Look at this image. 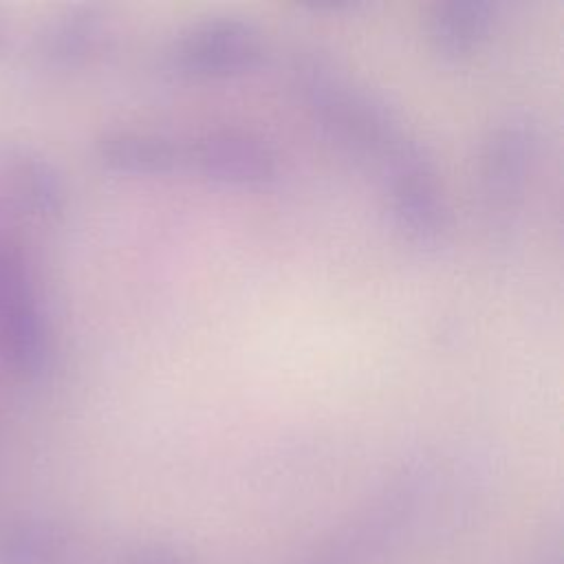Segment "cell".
Here are the masks:
<instances>
[{
    "instance_id": "30bf717a",
    "label": "cell",
    "mask_w": 564,
    "mask_h": 564,
    "mask_svg": "<svg viewBox=\"0 0 564 564\" xmlns=\"http://www.w3.org/2000/svg\"><path fill=\"white\" fill-rule=\"evenodd\" d=\"M66 533L42 518H13L0 524V564H62Z\"/></svg>"
},
{
    "instance_id": "6da1fadb",
    "label": "cell",
    "mask_w": 564,
    "mask_h": 564,
    "mask_svg": "<svg viewBox=\"0 0 564 564\" xmlns=\"http://www.w3.org/2000/svg\"><path fill=\"white\" fill-rule=\"evenodd\" d=\"M51 357V326L42 289L18 238L0 236V366L35 379Z\"/></svg>"
},
{
    "instance_id": "3957f363",
    "label": "cell",
    "mask_w": 564,
    "mask_h": 564,
    "mask_svg": "<svg viewBox=\"0 0 564 564\" xmlns=\"http://www.w3.org/2000/svg\"><path fill=\"white\" fill-rule=\"evenodd\" d=\"M264 53L260 31L240 18H209L178 33L167 51L185 75L227 77L253 68Z\"/></svg>"
},
{
    "instance_id": "8992f818",
    "label": "cell",
    "mask_w": 564,
    "mask_h": 564,
    "mask_svg": "<svg viewBox=\"0 0 564 564\" xmlns=\"http://www.w3.org/2000/svg\"><path fill=\"white\" fill-rule=\"evenodd\" d=\"M185 165L231 185H260L278 172L271 145L242 130H214L198 137L185 148Z\"/></svg>"
},
{
    "instance_id": "5b68a950",
    "label": "cell",
    "mask_w": 564,
    "mask_h": 564,
    "mask_svg": "<svg viewBox=\"0 0 564 564\" xmlns=\"http://www.w3.org/2000/svg\"><path fill=\"white\" fill-rule=\"evenodd\" d=\"M397 227L416 245H434L447 227V209L423 148H414L383 172Z\"/></svg>"
},
{
    "instance_id": "ba28073f",
    "label": "cell",
    "mask_w": 564,
    "mask_h": 564,
    "mask_svg": "<svg viewBox=\"0 0 564 564\" xmlns=\"http://www.w3.org/2000/svg\"><path fill=\"white\" fill-rule=\"evenodd\" d=\"M106 37V20L97 7H70L55 15L37 35V53L59 68L88 62Z\"/></svg>"
},
{
    "instance_id": "277c9868",
    "label": "cell",
    "mask_w": 564,
    "mask_h": 564,
    "mask_svg": "<svg viewBox=\"0 0 564 564\" xmlns=\"http://www.w3.org/2000/svg\"><path fill=\"white\" fill-rule=\"evenodd\" d=\"M57 170L35 152L0 150V236L15 238L22 225L48 223L62 212Z\"/></svg>"
},
{
    "instance_id": "7a4b0ae2",
    "label": "cell",
    "mask_w": 564,
    "mask_h": 564,
    "mask_svg": "<svg viewBox=\"0 0 564 564\" xmlns=\"http://www.w3.org/2000/svg\"><path fill=\"white\" fill-rule=\"evenodd\" d=\"M538 154V128L524 112L500 119L480 152V194L496 220H507L522 203Z\"/></svg>"
},
{
    "instance_id": "9c48e42d",
    "label": "cell",
    "mask_w": 564,
    "mask_h": 564,
    "mask_svg": "<svg viewBox=\"0 0 564 564\" xmlns=\"http://www.w3.org/2000/svg\"><path fill=\"white\" fill-rule=\"evenodd\" d=\"M494 7L482 0H452L436 4L427 20L432 48L447 59H463L487 37Z\"/></svg>"
},
{
    "instance_id": "52a82bcc",
    "label": "cell",
    "mask_w": 564,
    "mask_h": 564,
    "mask_svg": "<svg viewBox=\"0 0 564 564\" xmlns=\"http://www.w3.org/2000/svg\"><path fill=\"white\" fill-rule=\"evenodd\" d=\"M99 161L123 174H165L185 165V148L143 130H112L97 141Z\"/></svg>"
}]
</instances>
